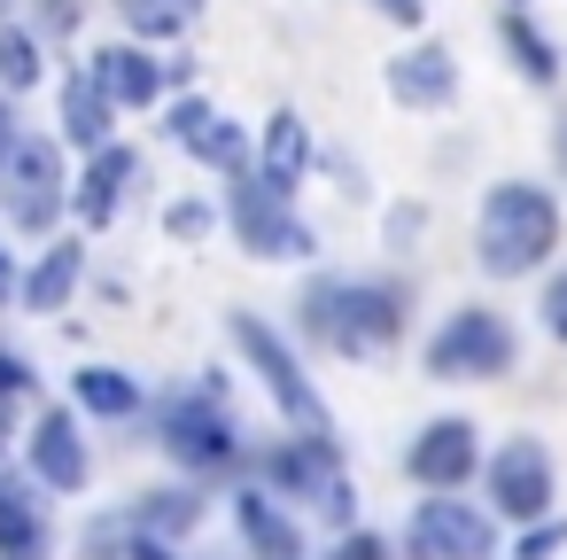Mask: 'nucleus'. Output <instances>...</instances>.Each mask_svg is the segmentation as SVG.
<instances>
[{
  "label": "nucleus",
  "mask_w": 567,
  "mask_h": 560,
  "mask_svg": "<svg viewBox=\"0 0 567 560\" xmlns=\"http://www.w3.org/2000/svg\"><path fill=\"white\" fill-rule=\"evenodd\" d=\"M0 86H9V94L40 86V48H32V32H17V24H0Z\"/></svg>",
  "instance_id": "26"
},
{
  "label": "nucleus",
  "mask_w": 567,
  "mask_h": 560,
  "mask_svg": "<svg viewBox=\"0 0 567 560\" xmlns=\"http://www.w3.org/2000/svg\"><path fill=\"white\" fill-rule=\"evenodd\" d=\"M482 482H489V506H497L505 521H520V529L544 521V513H551V490H559V482H551V451H544L536 436H513L505 451H489V459H482Z\"/></svg>",
  "instance_id": "9"
},
{
  "label": "nucleus",
  "mask_w": 567,
  "mask_h": 560,
  "mask_svg": "<svg viewBox=\"0 0 567 560\" xmlns=\"http://www.w3.org/2000/svg\"><path fill=\"white\" fill-rule=\"evenodd\" d=\"M110 118H117V110H110V102H102V86L79 71V79L63 86V133H71L79 149H110Z\"/></svg>",
  "instance_id": "23"
},
{
  "label": "nucleus",
  "mask_w": 567,
  "mask_h": 560,
  "mask_svg": "<svg viewBox=\"0 0 567 560\" xmlns=\"http://www.w3.org/2000/svg\"><path fill=\"white\" fill-rule=\"evenodd\" d=\"M505 366H513V327L489 304H458L427 335V374L435 381H497Z\"/></svg>",
  "instance_id": "4"
},
{
  "label": "nucleus",
  "mask_w": 567,
  "mask_h": 560,
  "mask_svg": "<svg viewBox=\"0 0 567 560\" xmlns=\"http://www.w3.org/2000/svg\"><path fill=\"white\" fill-rule=\"evenodd\" d=\"M0 203L24 234H48L55 211H63V149L48 133H17L9 164H0Z\"/></svg>",
  "instance_id": "6"
},
{
  "label": "nucleus",
  "mask_w": 567,
  "mask_h": 560,
  "mask_svg": "<svg viewBox=\"0 0 567 560\" xmlns=\"http://www.w3.org/2000/svg\"><path fill=\"white\" fill-rule=\"evenodd\" d=\"M164 451H172L179 467L210 475V467H234V459H241V436H234V420L218 413V397H179V405L164 413Z\"/></svg>",
  "instance_id": "11"
},
{
  "label": "nucleus",
  "mask_w": 567,
  "mask_h": 560,
  "mask_svg": "<svg viewBox=\"0 0 567 560\" xmlns=\"http://www.w3.org/2000/svg\"><path fill=\"white\" fill-rule=\"evenodd\" d=\"M17 296V265H9V250H0V304Z\"/></svg>",
  "instance_id": "33"
},
{
  "label": "nucleus",
  "mask_w": 567,
  "mask_h": 560,
  "mask_svg": "<svg viewBox=\"0 0 567 560\" xmlns=\"http://www.w3.org/2000/svg\"><path fill=\"white\" fill-rule=\"evenodd\" d=\"M265 475H272V490L303 498V506H311V513H327V521H350V506H358V490H350V475H342L334 444H319V436L280 444V451L265 459Z\"/></svg>",
  "instance_id": "7"
},
{
  "label": "nucleus",
  "mask_w": 567,
  "mask_h": 560,
  "mask_svg": "<svg viewBox=\"0 0 567 560\" xmlns=\"http://www.w3.org/2000/svg\"><path fill=\"white\" fill-rule=\"evenodd\" d=\"M24 389H32V366H24L17 350H0V413H9V405H17Z\"/></svg>",
  "instance_id": "29"
},
{
  "label": "nucleus",
  "mask_w": 567,
  "mask_h": 560,
  "mask_svg": "<svg viewBox=\"0 0 567 560\" xmlns=\"http://www.w3.org/2000/svg\"><path fill=\"white\" fill-rule=\"evenodd\" d=\"M48 552V521H40V498L0 475V560H40Z\"/></svg>",
  "instance_id": "18"
},
{
  "label": "nucleus",
  "mask_w": 567,
  "mask_h": 560,
  "mask_svg": "<svg viewBox=\"0 0 567 560\" xmlns=\"http://www.w3.org/2000/svg\"><path fill=\"white\" fill-rule=\"evenodd\" d=\"M117 9H125V24H133L141 40H172V32H187V24H195L203 0H117Z\"/></svg>",
  "instance_id": "25"
},
{
  "label": "nucleus",
  "mask_w": 567,
  "mask_h": 560,
  "mask_svg": "<svg viewBox=\"0 0 567 560\" xmlns=\"http://www.w3.org/2000/svg\"><path fill=\"white\" fill-rule=\"evenodd\" d=\"M551 250H559V203H551V187H536V180H497V187L482 195V218H474V257H482V273H489V281H520V273L551 265Z\"/></svg>",
  "instance_id": "1"
},
{
  "label": "nucleus",
  "mask_w": 567,
  "mask_h": 560,
  "mask_svg": "<svg viewBox=\"0 0 567 560\" xmlns=\"http://www.w3.org/2000/svg\"><path fill=\"white\" fill-rule=\"evenodd\" d=\"M513 9H528V0H513Z\"/></svg>",
  "instance_id": "36"
},
{
  "label": "nucleus",
  "mask_w": 567,
  "mask_h": 560,
  "mask_svg": "<svg viewBox=\"0 0 567 560\" xmlns=\"http://www.w3.org/2000/svg\"><path fill=\"white\" fill-rule=\"evenodd\" d=\"M458 94V63L435 48V40H420V48H404L396 63H389V102H404V110H443Z\"/></svg>",
  "instance_id": "13"
},
{
  "label": "nucleus",
  "mask_w": 567,
  "mask_h": 560,
  "mask_svg": "<svg viewBox=\"0 0 567 560\" xmlns=\"http://www.w3.org/2000/svg\"><path fill=\"white\" fill-rule=\"evenodd\" d=\"M303 164H311V125L296 118V110H272V125H265V187L272 195H296V180H303Z\"/></svg>",
  "instance_id": "17"
},
{
  "label": "nucleus",
  "mask_w": 567,
  "mask_h": 560,
  "mask_svg": "<svg viewBox=\"0 0 567 560\" xmlns=\"http://www.w3.org/2000/svg\"><path fill=\"white\" fill-rule=\"evenodd\" d=\"M172 234H179V242H203V234H210V211H203V203H172Z\"/></svg>",
  "instance_id": "30"
},
{
  "label": "nucleus",
  "mask_w": 567,
  "mask_h": 560,
  "mask_svg": "<svg viewBox=\"0 0 567 560\" xmlns=\"http://www.w3.org/2000/svg\"><path fill=\"white\" fill-rule=\"evenodd\" d=\"M334 560H389V544H381L373 529H350V537L334 544Z\"/></svg>",
  "instance_id": "31"
},
{
  "label": "nucleus",
  "mask_w": 567,
  "mask_h": 560,
  "mask_svg": "<svg viewBox=\"0 0 567 560\" xmlns=\"http://www.w3.org/2000/svg\"><path fill=\"white\" fill-rule=\"evenodd\" d=\"M125 521H133V537H141V544H172V537H187V529L203 521V498H195V490H156V498H148V506H133Z\"/></svg>",
  "instance_id": "22"
},
{
  "label": "nucleus",
  "mask_w": 567,
  "mask_h": 560,
  "mask_svg": "<svg viewBox=\"0 0 567 560\" xmlns=\"http://www.w3.org/2000/svg\"><path fill=\"white\" fill-rule=\"evenodd\" d=\"M559 164H567V125H559Z\"/></svg>",
  "instance_id": "35"
},
{
  "label": "nucleus",
  "mask_w": 567,
  "mask_h": 560,
  "mask_svg": "<svg viewBox=\"0 0 567 560\" xmlns=\"http://www.w3.org/2000/svg\"><path fill=\"white\" fill-rule=\"evenodd\" d=\"M234 521H241L257 560H303V529H296V513L272 490H234Z\"/></svg>",
  "instance_id": "16"
},
{
  "label": "nucleus",
  "mask_w": 567,
  "mask_h": 560,
  "mask_svg": "<svg viewBox=\"0 0 567 560\" xmlns=\"http://www.w3.org/2000/svg\"><path fill=\"white\" fill-rule=\"evenodd\" d=\"M86 79L102 86V102H110V110H148V102L164 94V63H156L148 48H102Z\"/></svg>",
  "instance_id": "15"
},
{
  "label": "nucleus",
  "mask_w": 567,
  "mask_h": 560,
  "mask_svg": "<svg viewBox=\"0 0 567 560\" xmlns=\"http://www.w3.org/2000/svg\"><path fill=\"white\" fill-rule=\"evenodd\" d=\"M404 552L412 560H497V521L482 506H466L458 490H435V498L412 506Z\"/></svg>",
  "instance_id": "5"
},
{
  "label": "nucleus",
  "mask_w": 567,
  "mask_h": 560,
  "mask_svg": "<svg viewBox=\"0 0 567 560\" xmlns=\"http://www.w3.org/2000/svg\"><path fill=\"white\" fill-rule=\"evenodd\" d=\"M71 389H79V405H86L94 420H133V413H141V381H133L125 366H79Z\"/></svg>",
  "instance_id": "21"
},
{
  "label": "nucleus",
  "mask_w": 567,
  "mask_h": 560,
  "mask_svg": "<svg viewBox=\"0 0 567 560\" xmlns=\"http://www.w3.org/2000/svg\"><path fill=\"white\" fill-rule=\"evenodd\" d=\"M373 9H381V17H396V24H420L427 0H373Z\"/></svg>",
  "instance_id": "32"
},
{
  "label": "nucleus",
  "mask_w": 567,
  "mask_h": 560,
  "mask_svg": "<svg viewBox=\"0 0 567 560\" xmlns=\"http://www.w3.org/2000/svg\"><path fill=\"white\" fill-rule=\"evenodd\" d=\"M133 149H94V172H86V187H79V218L86 226H110L117 218V203H125V187H133Z\"/></svg>",
  "instance_id": "19"
},
{
  "label": "nucleus",
  "mask_w": 567,
  "mask_h": 560,
  "mask_svg": "<svg viewBox=\"0 0 567 560\" xmlns=\"http://www.w3.org/2000/svg\"><path fill=\"white\" fill-rule=\"evenodd\" d=\"M32 475L48 490H86L94 459H86V436H79L71 413H40V428H32Z\"/></svg>",
  "instance_id": "14"
},
{
  "label": "nucleus",
  "mask_w": 567,
  "mask_h": 560,
  "mask_svg": "<svg viewBox=\"0 0 567 560\" xmlns=\"http://www.w3.org/2000/svg\"><path fill=\"white\" fill-rule=\"evenodd\" d=\"M497 32H505V55L520 63V79H528V86H551V79H559V55H551V40H544V32H536L520 9H513Z\"/></svg>",
  "instance_id": "24"
},
{
  "label": "nucleus",
  "mask_w": 567,
  "mask_h": 560,
  "mask_svg": "<svg viewBox=\"0 0 567 560\" xmlns=\"http://www.w3.org/2000/svg\"><path fill=\"white\" fill-rule=\"evenodd\" d=\"M9 149H17V118L0 110V164H9Z\"/></svg>",
  "instance_id": "34"
},
{
  "label": "nucleus",
  "mask_w": 567,
  "mask_h": 560,
  "mask_svg": "<svg viewBox=\"0 0 567 560\" xmlns=\"http://www.w3.org/2000/svg\"><path fill=\"white\" fill-rule=\"evenodd\" d=\"M234 350L257 366V381L272 389V405H280V420L296 428V436H319V444H334V420H327V397L311 389V374L296 366V350L257 319V312H234Z\"/></svg>",
  "instance_id": "3"
},
{
  "label": "nucleus",
  "mask_w": 567,
  "mask_h": 560,
  "mask_svg": "<svg viewBox=\"0 0 567 560\" xmlns=\"http://www.w3.org/2000/svg\"><path fill=\"white\" fill-rule=\"evenodd\" d=\"M551 552H567V521H559V513L528 521V529H520V552H513V560H551Z\"/></svg>",
  "instance_id": "27"
},
{
  "label": "nucleus",
  "mask_w": 567,
  "mask_h": 560,
  "mask_svg": "<svg viewBox=\"0 0 567 560\" xmlns=\"http://www.w3.org/2000/svg\"><path fill=\"white\" fill-rule=\"evenodd\" d=\"M79 273H86V250H79V242H55V250L17 281V296H24L32 312H63V304H71V288H79Z\"/></svg>",
  "instance_id": "20"
},
{
  "label": "nucleus",
  "mask_w": 567,
  "mask_h": 560,
  "mask_svg": "<svg viewBox=\"0 0 567 560\" xmlns=\"http://www.w3.org/2000/svg\"><path fill=\"white\" fill-rule=\"evenodd\" d=\"M536 312H544V335H551V343H567V273H551V288H544V304H536Z\"/></svg>",
  "instance_id": "28"
},
{
  "label": "nucleus",
  "mask_w": 567,
  "mask_h": 560,
  "mask_svg": "<svg viewBox=\"0 0 567 560\" xmlns=\"http://www.w3.org/2000/svg\"><path fill=\"white\" fill-rule=\"evenodd\" d=\"M303 327L311 343H327L334 358H381L404 335V296L381 281H311L303 296Z\"/></svg>",
  "instance_id": "2"
},
{
  "label": "nucleus",
  "mask_w": 567,
  "mask_h": 560,
  "mask_svg": "<svg viewBox=\"0 0 567 560\" xmlns=\"http://www.w3.org/2000/svg\"><path fill=\"white\" fill-rule=\"evenodd\" d=\"M234 234H241V250L249 257H272V265H296V257H311L319 242H311V226L288 211V195H272L265 180H234Z\"/></svg>",
  "instance_id": "8"
},
{
  "label": "nucleus",
  "mask_w": 567,
  "mask_h": 560,
  "mask_svg": "<svg viewBox=\"0 0 567 560\" xmlns=\"http://www.w3.org/2000/svg\"><path fill=\"white\" fill-rule=\"evenodd\" d=\"M172 141H179L195 164H218L226 180L249 172V141H241V125H234L226 110H210V102H179V110H172Z\"/></svg>",
  "instance_id": "12"
},
{
  "label": "nucleus",
  "mask_w": 567,
  "mask_h": 560,
  "mask_svg": "<svg viewBox=\"0 0 567 560\" xmlns=\"http://www.w3.org/2000/svg\"><path fill=\"white\" fill-rule=\"evenodd\" d=\"M404 475H412L420 490H466V482L482 475V428H474L466 413L427 420V428L412 436V451H404Z\"/></svg>",
  "instance_id": "10"
}]
</instances>
